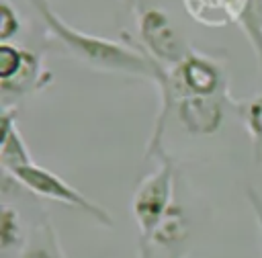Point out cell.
I'll return each instance as SVG.
<instances>
[{"mask_svg": "<svg viewBox=\"0 0 262 258\" xmlns=\"http://www.w3.org/2000/svg\"><path fill=\"white\" fill-rule=\"evenodd\" d=\"M137 252H139V258H184L186 246H160L151 240L139 238Z\"/></svg>", "mask_w": 262, "mask_h": 258, "instance_id": "15", "label": "cell"}, {"mask_svg": "<svg viewBox=\"0 0 262 258\" xmlns=\"http://www.w3.org/2000/svg\"><path fill=\"white\" fill-rule=\"evenodd\" d=\"M233 111L242 117V123L252 139L254 162L262 164V92L246 100H235Z\"/></svg>", "mask_w": 262, "mask_h": 258, "instance_id": "9", "label": "cell"}, {"mask_svg": "<svg viewBox=\"0 0 262 258\" xmlns=\"http://www.w3.org/2000/svg\"><path fill=\"white\" fill-rule=\"evenodd\" d=\"M182 4L190 18L205 27H223L231 23L225 10V0H182Z\"/></svg>", "mask_w": 262, "mask_h": 258, "instance_id": "11", "label": "cell"}, {"mask_svg": "<svg viewBox=\"0 0 262 258\" xmlns=\"http://www.w3.org/2000/svg\"><path fill=\"white\" fill-rule=\"evenodd\" d=\"M244 195H246V201L254 213V219L258 225V235H260V248H262V195L258 192V188L254 184H246Z\"/></svg>", "mask_w": 262, "mask_h": 258, "instance_id": "16", "label": "cell"}, {"mask_svg": "<svg viewBox=\"0 0 262 258\" xmlns=\"http://www.w3.org/2000/svg\"><path fill=\"white\" fill-rule=\"evenodd\" d=\"M141 0H123V10L125 12H137Z\"/></svg>", "mask_w": 262, "mask_h": 258, "instance_id": "17", "label": "cell"}, {"mask_svg": "<svg viewBox=\"0 0 262 258\" xmlns=\"http://www.w3.org/2000/svg\"><path fill=\"white\" fill-rule=\"evenodd\" d=\"M8 176H12L14 182H18L20 186H25L27 190H31L37 197L57 201V203H63L68 207H74V209L86 213L90 219H94L98 225H102L106 229H113V225H115V221L106 209H102L98 203L90 201L86 195H82V190L68 184L61 176H57L55 172H51L39 164L18 168Z\"/></svg>", "mask_w": 262, "mask_h": 258, "instance_id": "4", "label": "cell"}, {"mask_svg": "<svg viewBox=\"0 0 262 258\" xmlns=\"http://www.w3.org/2000/svg\"><path fill=\"white\" fill-rule=\"evenodd\" d=\"M235 98L229 92L213 96H180L172 102L170 119L174 117L180 127L199 137H207L219 131L227 109H233Z\"/></svg>", "mask_w": 262, "mask_h": 258, "instance_id": "5", "label": "cell"}, {"mask_svg": "<svg viewBox=\"0 0 262 258\" xmlns=\"http://www.w3.org/2000/svg\"><path fill=\"white\" fill-rule=\"evenodd\" d=\"M186 238H188V225L184 219V211L178 203H174L149 240L160 246H186Z\"/></svg>", "mask_w": 262, "mask_h": 258, "instance_id": "10", "label": "cell"}, {"mask_svg": "<svg viewBox=\"0 0 262 258\" xmlns=\"http://www.w3.org/2000/svg\"><path fill=\"white\" fill-rule=\"evenodd\" d=\"M27 235L23 233V223L20 215L12 205H2V215H0V250L6 252L14 246H23Z\"/></svg>", "mask_w": 262, "mask_h": 258, "instance_id": "12", "label": "cell"}, {"mask_svg": "<svg viewBox=\"0 0 262 258\" xmlns=\"http://www.w3.org/2000/svg\"><path fill=\"white\" fill-rule=\"evenodd\" d=\"M25 61V47L14 43H2L0 45V82L10 80L18 74Z\"/></svg>", "mask_w": 262, "mask_h": 258, "instance_id": "13", "label": "cell"}, {"mask_svg": "<svg viewBox=\"0 0 262 258\" xmlns=\"http://www.w3.org/2000/svg\"><path fill=\"white\" fill-rule=\"evenodd\" d=\"M23 29V18L10 0H0V41L10 43Z\"/></svg>", "mask_w": 262, "mask_h": 258, "instance_id": "14", "label": "cell"}, {"mask_svg": "<svg viewBox=\"0 0 262 258\" xmlns=\"http://www.w3.org/2000/svg\"><path fill=\"white\" fill-rule=\"evenodd\" d=\"M174 182L176 162L166 149H162L158 154V168L135 186L131 197V213L137 223L139 238L149 240L176 203Z\"/></svg>", "mask_w": 262, "mask_h": 258, "instance_id": "2", "label": "cell"}, {"mask_svg": "<svg viewBox=\"0 0 262 258\" xmlns=\"http://www.w3.org/2000/svg\"><path fill=\"white\" fill-rule=\"evenodd\" d=\"M51 82H53V72H49L45 68L43 55L39 51H33V49L25 47V61H23V68L18 70V74L12 76L10 80L0 82L2 109L12 106L18 100H23V98H27L35 92H41Z\"/></svg>", "mask_w": 262, "mask_h": 258, "instance_id": "6", "label": "cell"}, {"mask_svg": "<svg viewBox=\"0 0 262 258\" xmlns=\"http://www.w3.org/2000/svg\"><path fill=\"white\" fill-rule=\"evenodd\" d=\"M18 258H66L51 221L41 219L18 250Z\"/></svg>", "mask_w": 262, "mask_h": 258, "instance_id": "8", "label": "cell"}, {"mask_svg": "<svg viewBox=\"0 0 262 258\" xmlns=\"http://www.w3.org/2000/svg\"><path fill=\"white\" fill-rule=\"evenodd\" d=\"M135 23L139 49L166 70L178 66L192 49L188 47L182 33L174 27L166 8L139 6L135 12Z\"/></svg>", "mask_w": 262, "mask_h": 258, "instance_id": "3", "label": "cell"}, {"mask_svg": "<svg viewBox=\"0 0 262 258\" xmlns=\"http://www.w3.org/2000/svg\"><path fill=\"white\" fill-rule=\"evenodd\" d=\"M0 164L6 174H12L18 168L31 166L33 156L18 131L16 125V106L2 109V141H0Z\"/></svg>", "mask_w": 262, "mask_h": 258, "instance_id": "7", "label": "cell"}, {"mask_svg": "<svg viewBox=\"0 0 262 258\" xmlns=\"http://www.w3.org/2000/svg\"><path fill=\"white\" fill-rule=\"evenodd\" d=\"M29 4L41 16L45 31L57 43H61L80 63L92 70H100L108 74H125L154 82L156 61L147 57L139 49V45H131L133 41L129 37L125 41H113V39L88 35L74 29L61 16H57L47 0H29Z\"/></svg>", "mask_w": 262, "mask_h": 258, "instance_id": "1", "label": "cell"}]
</instances>
